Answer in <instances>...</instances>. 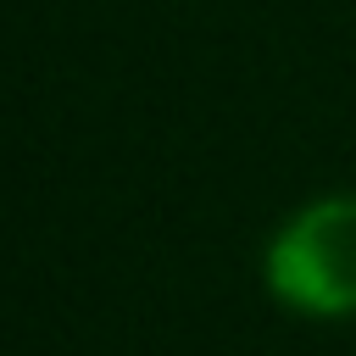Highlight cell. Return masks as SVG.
I'll return each instance as SVG.
<instances>
[{"mask_svg": "<svg viewBox=\"0 0 356 356\" xmlns=\"http://www.w3.org/2000/svg\"><path fill=\"white\" fill-rule=\"evenodd\" d=\"M267 278L278 300L312 312V317H339L356 312V200H317L306 206L267 256Z\"/></svg>", "mask_w": 356, "mask_h": 356, "instance_id": "cell-1", "label": "cell"}]
</instances>
